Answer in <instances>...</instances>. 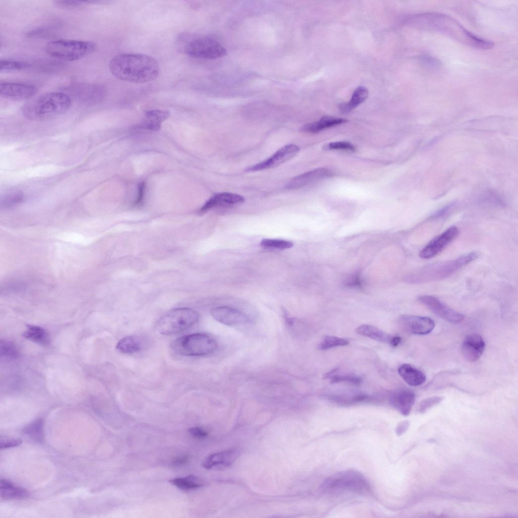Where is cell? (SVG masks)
<instances>
[{
  "label": "cell",
  "instance_id": "cell-1",
  "mask_svg": "<svg viewBox=\"0 0 518 518\" xmlns=\"http://www.w3.org/2000/svg\"><path fill=\"white\" fill-rule=\"evenodd\" d=\"M109 68L116 78L134 83L152 81L157 77L159 73L157 61L152 57L143 54L117 55L110 61Z\"/></svg>",
  "mask_w": 518,
  "mask_h": 518
},
{
  "label": "cell",
  "instance_id": "cell-2",
  "mask_svg": "<svg viewBox=\"0 0 518 518\" xmlns=\"http://www.w3.org/2000/svg\"><path fill=\"white\" fill-rule=\"evenodd\" d=\"M421 28L425 30L440 31L451 36L476 48L490 49L493 42L481 38L466 29L457 21L440 13H423L416 16Z\"/></svg>",
  "mask_w": 518,
  "mask_h": 518
},
{
  "label": "cell",
  "instance_id": "cell-3",
  "mask_svg": "<svg viewBox=\"0 0 518 518\" xmlns=\"http://www.w3.org/2000/svg\"><path fill=\"white\" fill-rule=\"evenodd\" d=\"M71 99L67 94L52 92L31 99L22 107L23 115L33 120H46L56 118L70 108Z\"/></svg>",
  "mask_w": 518,
  "mask_h": 518
},
{
  "label": "cell",
  "instance_id": "cell-4",
  "mask_svg": "<svg viewBox=\"0 0 518 518\" xmlns=\"http://www.w3.org/2000/svg\"><path fill=\"white\" fill-rule=\"evenodd\" d=\"M176 46L181 53L197 58L215 59L227 54L226 48L218 41L194 33H180L177 37Z\"/></svg>",
  "mask_w": 518,
  "mask_h": 518
},
{
  "label": "cell",
  "instance_id": "cell-5",
  "mask_svg": "<svg viewBox=\"0 0 518 518\" xmlns=\"http://www.w3.org/2000/svg\"><path fill=\"white\" fill-rule=\"evenodd\" d=\"M478 257L477 252H471L454 260L433 264L417 271L409 280L415 283H424L442 279L454 274Z\"/></svg>",
  "mask_w": 518,
  "mask_h": 518
},
{
  "label": "cell",
  "instance_id": "cell-6",
  "mask_svg": "<svg viewBox=\"0 0 518 518\" xmlns=\"http://www.w3.org/2000/svg\"><path fill=\"white\" fill-rule=\"evenodd\" d=\"M96 48V44L91 41L60 39L48 42L45 49L53 58L72 61L92 54Z\"/></svg>",
  "mask_w": 518,
  "mask_h": 518
},
{
  "label": "cell",
  "instance_id": "cell-7",
  "mask_svg": "<svg viewBox=\"0 0 518 518\" xmlns=\"http://www.w3.org/2000/svg\"><path fill=\"white\" fill-rule=\"evenodd\" d=\"M328 491H347L366 494L371 491L370 485L366 478L359 471L349 469L327 478L321 485Z\"/></svg>",
  "mask_w": 518,
  "mask_h": 518
},
{
  "label": "cell",
  "instance_id": "cell-8",
  "mask_svg": "<svg viewBox=\"0 0 518 518\" xmlns=\"http://www.w3.org/2000/svg\"><path fill=\"white\" fill-rule=\"evenodd\" d=\"M215 340L204 333H193L179 337L171 344L176 354L186 356H201L212 353L217 349Z\"/></svg>",
  "mask_w": 518,
  "mask_h": 518
},
{
  "label": "cell",
  "instance_id": "cell-9",
  "mask_svg": "<svg viewBox=\"0 0 518 518\" xmlns=\"http://www.w3.org/2000/svg\"><path fill=\"white\" fill-rule=\"evenodd\" d=\"M199 314L193 309L179 308L171 310L158 321L157 330L164 335L179 333L191 327L199 319Z\"/></svg>",
  "mask_w": 518,
  "mask_h": 518
},
{
  "label": "cell",
  "instance_id": "cell-10",
  "mask_svg": "<svg viewBox=\"0 0 518 518\" xmlns=\"http://www.w3.org/2000/svg\"><path fill=\"white\" fill-rule=\"evenodd\" d=\"M65 91L75 100L89 105L102 102L107 95L106 90L103 86L90 83H73L65 88Z\"/></svg>",
  "mask_w": 518,
  "mask_h": 518
},
{
  "label": "cell",
  "instance_id": "cell-11",
  "mask_svg": "<svg viewBox=\"0 0 518 518\" xmlns=\"http://www.w3.org/2000/svg\"><path fill=\"white\" fill-rule=\"evenodd\" d=\"M459 229L451 226L442 233L432 239L419 252V256L423 259H429L440 254L458 236Z\"/></svg>",
  "mask_w": 518,
  "mask_h": 518
},
{
  "label": "cell",
  "instance_id": "cell-12",
  "mask_svg": "<svg viewBox=\"0 0 518 518\" xmlns=\"http://www.w3.org/2000/svg\"><path fill=\"white\" fill-rule=\"evenodd\" d=\"M418 301L440 318L453 323L462 322L464 316L441 301L438 298L428 295L419 296Z\"/></svg>",
  "mask_w": 518,
  "mask_h": 518
},
{
  "label": "cell",
  "instance_id": "cell-13",
  "mask_svg": "<svg viewBox=\"0 0 518 518\" xmlns=\"http://www.w3.org/2000/svg\"><path fill=\"white\" fill-rule=\"evenodd\" d=\"M299 147L290 144L284 146L264 161L246 168V171H256L276 167L290 159L299 151Z\"/></svg>",
  "mask_w": 518,
  "mask_h": 518
},
{
  "label": "cell",
  "instance_id": "cell-14",
  "mask_svg": "<svg viewBox=\"0 0 518 518\" xmlns=\"http://www.w3.org/2000/svg\"><path fill=\"white\" fill-rule=\"evenodd\" d=\"M213 318L218 322L228 326H238L249 321L247 316L239 310L228 306L214 308L211 311Z\"/></svg>",
  "mask_w": 518,
  "mask_h": 518
},
{
  "label": "cell",
  "instance_id": "cell-15",
  "mask_svg": "<svg viewBox=\"0 0 518 518\" xmlns=\"http://www.w3.org/2000/svg\"><path fill=\"white\" fill-rule=\"evenodd\" d=\"M333 176V172L331 169L318 168L294 177L286 184L285 187L289 190H296Z\"/></svg>",
  "mask_w": 518,
  "mask_h": 518
},
{
  "label": "cell",
  "instance_id": "cell-16",
  "mask_svg": "<svg viewBox=\"0 0 518 518\" xmlns=\"http://www.w3.org/2000/svg\"><path fill=\"white\" fill-rule=\"evenodd\" d=\"M37 89L32 84L18 82H1V96L15 100L28 99L33 97Z\"/></svg>",
  "mask_w": 518,
  "mask_h": 518
},
{
  "label": "cell",
  "instance_id": "cell-17",
  "mask_svg": "<svg viewBox=\"0 0 518 518\" xmlns=\"http://www.w3.org/2000/svg\"><path fill=\"white\" fill-rule=\"evenodd\" d=\"M401 321L407 331L414 334H427L435 327L434 321L427 317L404 315L401 317Z\"/></svg>",
  "mask_w": 518,
  "mask_h": 518
},
{
  "label": "cell",
  "instance_id": "cell-18",
  "mask_svg": "<svg viewBox=\"0 0 518 518\" xmlns=\"http://www.w3.org/2000/svg\"><path fill=\"white\" fill-rule=\"evenodd\" d=\"M391 405L404 416L408 415L415 401V395L408 389H399L390 395Z\"/></svg>",
  "mask_w": 518,
  "mask_h": 518
},
{
  "label": "cell",
  "instance_id": "cell-19",
  "mask_svg": "<svg viewBox=\"0 0 518 518\" xmlns=\"http://www.w3.org/2000/svg\"><path fill=\"white\" fill-rule=\"evenodd\" d=\"M485 347L483 338L479 334H471L464 340L461 347L462 353L466 360L473 362L482 355Z\"/></svg>",
  "mask_w": 518,
  "mask_h": 518
},
{
  "label": "cell",
  "instance_id": "cell-20",
  "mask_svg": "<svg viewBox=\"0 0 518 518\" xmlns=\"http://www.w3.org/2000/svg\"><path fill=\"white\" fill-rule=\"evenodd\" d=\"M244 198L239 194L230 192H222L211 196L200 209V213H204L208 210L225 205H233L242 203Z\"/></svg>",
  "mask_w": 518,
  "mask_h": 518
},
{
  "label": "cell",
  "instance_id": "cell-21",
  "mask_svg": "<svg viewBox=\"0 0 518 518\" xmlns=\"http://www.w3.org/2000/svg\"><path fill=\"white\" fill-rule=\"evenodd\" d=\"M238 456V453L235 450H225L206 457L202 462V466L208 469L214 467H227L234 462Z\"/></svg>",
  "mask_w": 518,
  "mask_h": 518
},
{
  "label": "cell",
  "instance_id": "cell-22",
  "mask_svg": "<svg viewBox=\"0 0 518 518\" xmlns=\"http://www.w3.org/2000/svg\"><path fill=\"white\" fill-rule=\"evenodd\" d=\"M398 373L402 379L412 386L422 385L426 380V376L422 371L408 364L401 365L398 368Z\"/></svg>",
  "mask_w": 518,
  "mask_h": 518
},
{
  "label": "cell",
  "instance_id": "cell-23",
  "mask_svg": "<svg viewBox=\"0 0 518 518\" xmlns=\"http://www.w3.org/2000/svg\"><path fill=\"white\" fill-rule=\"evenodd\" d=\"M347 121L348 120L344 118L325 116L317 121L305 124L301 127V130L304 132L315 134Z\"/></svg>",
  "mask_w": 518,
  "mask_h": 518
},
{
  "label": "cell",
  "instance_id": "cell-24",
  "mask_svg": "<svg viewBox=\"0 0 518 518\" xmlns=\"http://www.w3.org/2000/svg\"><path fill=\"white\" fill-rule=\"evenodd\" d=\"M0 494L1 497L4 499H23L29 496V493L26 490L3 479L0 482Z\"/></svg>",
  "mask_w": 518,
  "mask_h": 518
},
{
  "label": "cell",
  "instance_id": "cell-25",
  "mask_svg": "<svg viewBox=\"0 0 518 518\" xmlns=\"http://www.w3.org/2000/svg\"><path fill=\"white\" fill-rule=\"evenodd\" d=\"M168 116V112L161 110L147 111L142 125L143 128L150 131H158L161 123Z\"/></svg>",
  "mask_w": 518,
  "mask_h": 518
},
{
  "label": "cell",
  "instance_id": "cell-26",
  "mask_svg": "<svg viewBox=\"0 0 518 518\" xmlns=\"http://www.w3.org/2000/svg\"><path fill=\"white\" fill-rule=\"evenodd\" d=\"M356 331L360 335L381 342L390 343L393 336L376 327L368 324L360 325L357 328Z\"/></svg>",
  "mask_w": 518,
  "mask_h": 518
},
{
  "label": "cell",
  "instance_id": "cell-27",
  "mask_svg": "<svg viewBox=\"0 0 518 518\" xmlns=\"http://www.w3.org/2000/svg\"><path fill=\"white\" fill-rule=\"evenodd\" d=\"M368 91L364 87L357 88L354 92L352 98L348 103L339 105V109L342 113H348L363 102L368 96Z\"/></svg>",
  "mask_w": 518,
  "mask_h": 518
},
{
  "label": "cell",
  "instance_id": "cell-28",
  "mask_svg": "<svg viewBox=\"0 0 518 518\" xmlns=\"http://www.w3.org/2000/svg\"><path fill=\"white\" fill-rule=\"evenodd\" d=\"M23 433L27 437L37 443L44 440V421L39 418L26 426Z\"/></svg>",
  "mask_w": 518,
  "mask_h": 518
},
{
  "label": "cell",
  "instance_id": "cell-29",
  "mask_svg": "<svg viewBox=\"0 0 518 518\" xmlns=\"http://www.w3.org/2000/svg\"><path fill=\"white\" fill-rule=\"evenodd\" d=\"M142 347L141 340L135 336L123 337L116 344V349L123 354H133L139 351Z\"/></svg>",
  "mask_w": 518,
  "mask_h": 518
},
{
  "label": "cell",
  "instance_id": "cell-30",
  "mask_svg": "<svg viewBox=\"0 0 518 518\" xmlns=\"http://www.w3.org/2000/svg\"><path fill=\"white\" fill-rule=\"evenodd\" d=\"M23 336L30 340L41 344L49 342V337L46 331L42 327L36 325H27Z\"/></svg>",
  "mask_w": 518,
  "mask_h": 518
},
{
  "label": "cell",
  "instance_id": "cell-31",
  "mask_svg": "<svg viewBox=\"0 0 518 518\" xmlns=\"http://www.w3.org/2000/svg\"><path fill=\"white\" fill-rule=\"evenodd\" d=\"M169 482L184 490L195 489L202 486L198 478L192 474L183 478L171 479Z\"/></svg>",
  "mask_w": 518,
  "mask_h": 518
},
{
  "label": "cell",
  "instance_id": "cell-32",
  "mask_svg": "<svg viewBox=\"0 0 518 518\" xmlns=\"http://www.w3.org/2000/svg\"><path fill=\"white\" fill-rule=\"evenodd\" d=\"M22 192L18 190L9 191L1 197L0 204L2 208H9L21 203L23 199Z\"/></svg>",
  "mask_w": 518,
  "mask_h": 518
},
{
  "label": "cell",
  "instance_id": "cell-33",
  "mask_svg": "<svg viewBox=\"0 0 518 518\" xmlns=\"http://www.w3.org/2000/svg\"><path fill=\"white\" fill-rule=\"evenodd\" d=\"M30 65L25 62L11 59H1L0 61L1 72H18L29 68Z\"/></svg>",
  "mask_w": 518,
  "mask_h": 518
},
{
  "label": "cell",
  "instance_id": "cell-34",
  "mask_svg": "<svg viewBox=\"0 0 518 518\" xmlns=\"http://www.w3.org/2000/svg\"><path fill=\"white\" fill-rule=\"evenodd\" d=\"M349 343V341L346 339L327 335L319 344V349L321 350H326L337 347L347 346Z\"/></svg>",
  "mask_w": 518,
  "mask_h": 518
},
{
  "label": "cell",
  "instance_id": "cell-35",
  "mask_svg": "<svg viewBox=\"0 0 518 518\" xmlns=\"http://www.w3.org/2000/svg\"><path fill=\"white\" fill-rule=\"evenodd\" d=\"M260 245L265 248L285 249L292 247L293 243L283 239L266 238L262 240Z\"/></svg>",
  "mask_w": 518,
  "mask_h": 518
},
{
  "label": "cell",
  "instance_id": "cell-36",
  "mask_svg": "<svg viewBox=\"0 0 518 518\" xmlns=\"http://www.w3.org/2000/svg\"><path fill=\"white\" fill-rule=\"evenodd\" d=\"M0 354L1 358L8 360L16 359L18 357V351L11 342L3 340L0 342Z\"/></svg>",
  "mask_w": 518,
  "mask_h": 518
},
{
  "label": "cell",
  "instance_id": "cell-37",
  "mask_svg": "<svg viewBox=\"0 0 518 518\" xmlns=\"http://www.w3.org/2000/svg\"><path fill=\"white\" fill-rule=\"evenodd\" d=\"M330 383L334 384L342 382H347L355 385L361 382V378L359 376L352 374L333 375L330 377Z\"/></svg>",
  "mask_w": 518,
  "mask_h": 518
},
{
  "label": "cell",
  "instance_id": "cell-38",
  "mask_svg": "<svg viewBox=\"0 0 518 518\" xmlns=\"http://www.w3.org/2000/svg\"><path fill=\"white\" fill-rule=\"evenodd\" d=\"M444 399V398L441 396H434L425 399L419 403L418 411L423 413L430 408L441 403Z\"/></svg>",
  "mask_w": 518,
  "mask_h": 518
},
{
  "label": "cell",
  "instance_id": "cell-39",
  "mask_svg": "<svg viewBox=\"0 0 518 518\" xmlns=\"http://www.w3.org/2000/svg\"><path fill=\"white\" fill-rule=\"evenodd\" d=\"M22 441L18 438L9 436H1L0 438V448L1 450L18 446L21 445Z\"/></svg>",
  "mask_w": 518,
  "mask_h": 518
},
{
  "label": "cell",
  "instance_id": "cell-40",
  "mask_svg": "<svg viewBox=\"0 0 518 518\" xmlns=\"http://www.w3.org/2000/svg\"><path fill=\"white\" fill-rule=\"evenodd\" d=\"M325 149L326 150H343L349 151H355V147L348 142L339 141L329 143Z\"/></svg>",
  "mask_w": 518,
  "mask_h": 518
},
{
  "label": "cell",
  "instance_id": "cell-41",
  "mask_svg": "<svg viewBox=\"0 0 518 518\" xmlns=\"http://www.w3.org/2000/svg\"><path fill=\"white\" fill-rule=\"evenodd\" d=\"M55 4L59 7L63 8L74 9L81 8L84 6L87 2L74 1H56Z\"/></svg>",
  "mask_w": 518,
  "mask_h": 518
},
{
  "label": "cell",
  "instance_id": "cell-42",
  "mask_svg": "<svg viewBox=\"0 0 518 518\" xmlns=\"http://www.w3.org/2000/svg\"><path fill=\"white\" fill-rule=\"evenodd\" d=\"M344 284L348 287H359L361 286V281L359 275L358 274H354L347 277L344 281Z\"/></svg>",
  "mask_w": 518,
  "mask_h": 518
},
{
  "label": "cell",
  "instance_id": "cell-43",
  "mask_svg": "<svg viewBox=\"0 0 518 518\" xmlns=\"http://www.w3.org/2000/svg\"><path fill=\"white\" fill-rule=\"evenodd\" d=\"M188 431L193 436L197 438H203L207 436V433L202 428L199 427H193L190 428L188 429Z\"/></svg>",
  "mask_w": 518,
  "mask_h": 518
},
{
  "label": "cell",
  "instance_id": "cell-44",
  "mask_svg": "<svg viewBox=\"0 0 518 518\" xmlns=\"http://www.w3.org/2000/svg\"><path fill=\"white\" fill-rule=\"evenodd\" d=\"M188 456L184 455L176 458L172 461L171 464L174 466H180L185 464L188 461Z\"/></svg>",
  "mask_w": 518,
  "mask_h": 518
},
{
  "label": "cell",
  "instance_id": "cell-45",
  "mask_svg": "<svg viewBox=\"0 0 518 518\" xmlns=\"http://www.w3.org/2000/svg\"><path fill=\"white\" fill-rule=\"evenodd\" d=\"M409 426V422L407 420H405L401 422L396 428V433L398 435L400 436L404 433Z\"/></svg>",
  "mask_w": 518,
  "mask_h": 518
},
{
  "label": "cell",
  "instance_id": "cell-46",
  "mask_svg": "<svg viewBox=\"0 0 518 518\" xmlns=\"http://www.w3.org/2000/svg\"><path fill=\"white\" fill-rule=\"evenodd\" d=\"M422 61L425 65L433 67H438L439 65L437 60L429 56L423 57Z\"/></svg>",
  "mask_w": 518,
  "mask_h": 518
},
{
  "label": "cell",
  "instance_id": "cell-47",
  "mask_svg": "<svg viewBox=\"0 0 518 518\" xmlns=\"http://www.w3.org/2000/svg\"><path fill=\"white\" fill-rule=\"evenodd\" d=\"M145 184L144 183H140L139 184V188H138V189H139L138 196V198L137 199V201L135 202L136 204H139L142 202V200L143 199L144 194V192H145Z\"/></svg>",
  "mask_w": 518,
  "mask_h": 518
},
{
  "label": "cell",
  "instance_id": "cell-48",
  "mask_svg": "<svg viewBox=\"0 0 518 518\" xmlns=\"http://www.w3.org/2000/svg\"><path fill=\"white\" fill-rule=\"evenodd\" d=\"M401 341V337L399 336H393L390 343L393 347L398 346Z\"/></svg>",
  "mask_w": 518,
  "mask_h": 518
}]
</instances>
